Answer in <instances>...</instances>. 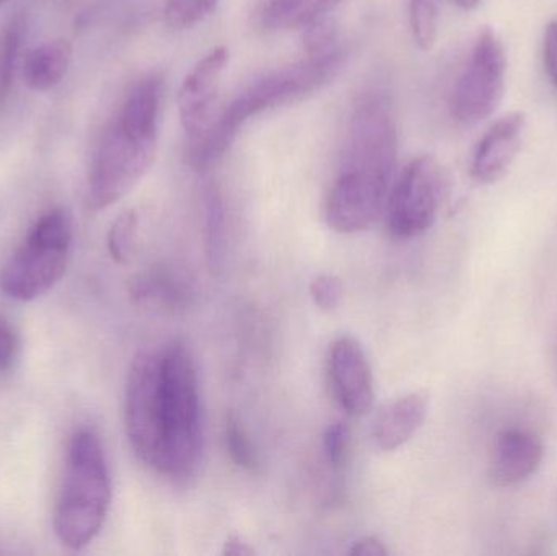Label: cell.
I'll return each instance as SVG.
<instances>
[{
    "label": "cell",
    "mask_w": 557,
    "mask_h": 556,
    "mask_svg": "<svg viewBox=\"0 0 557 556\" xmlns=\"http://www.w3.org/2000/svg\"><path fill=\"white\" fill-rule=\"evenodd\" d=\"M222 554L228 556H251L255 555L253 548L248 545V542H245L244 539L238 538V535H232L225 541L224 551Z\"/></svg>",
    "instance_id": "f546056e"
},
{
    "label": "cell",
    "mask_w": 557,
    "mask_h": 556,
    "mask_svg": "<svg viewBox=\"0 0 557 556\" xmlns=\"http://www.w3.org/2000/svg\"><path fill=\"white\" fill-rule=\"evenodd\" d=\"M191 284L173 268L160 267L140 274L133 283V296L140 302L178 309L188 304Z\"/></svg>",
    "instance_id": "2e32d148"
},
{
    "label": "cell",
    "mask_w": 557,
    "mask_h": 556,
    "mask_svg": "<svg viewBox=\"0 0 557 556\" xmlns=\"http://www.w3.org/2000/svg\"><path fill=\"white\" fill-rule=\"evenodd\" d=\"M20 339L12 323L0 316V372H9L18 359Z\"/></svg>",
    "instance_id": "4316f807"
},
{
    "label": "cell",
    "mask_w": 557,
    "mask_h": 556,
    "mask_svg": "<svg viewBox=\"0 0 557 556\" xmlns=\"http://www.w3.org/2000/svg\"><path fill=\"white\" fill-rule=\"evenodd\" d=\"M124 423L134 454L160 473L163 460L160 353L139 351L134 356L124 392Z\"/></svg>",
    "instance_id": "52a82bcc"
},
{
    "label": "cell",
    "mask_w": 557,
    "mask_h": 556,
    "mask_svg": "<svg viewBox=\"0 0 557 556\" xmlns=\"http://www.w3.org/2000/svg\"><path fill=\"white\" fill-rule=\"evenodd\" d=\"M162 84L140 78L98 140L88 172V201L97 211L129 195L146 176L159 149Z\"/></svg>",
    "instance_id": "7a4b0ae2"
},
{
    "label": "cell",
    "mask_w": 557,
    "mask_h": 556,
    "mask_svg": "<svg viewBox=\"0 0 557 556\" xmlns=\"http://www.w3.org/2000/svg\"><path fill=\"white\" fill-rule=\"evenodd\" d=\"M72 62V45L64 38L49 39L26 52L23 81L35 91L58 87Z\"/></svg>",
    "instance_id": "9a60e30c"
},
{
    "label": "cell",
    "mask_w": 557,
    "mask_h": 556,
    "mask_svg": "<svg viewBox=\"0 0 557 556\" xmlns=\"http://www.w3.org/2000/svg\"><path fill=\"white\" fill-rule=\"evenodd\" d=\"M429 398L422 392L405 395L383 408L373 423V441L383 453H393L414 437L425 423Z\"/></svg>",
    "instance_id": "5bb4252c"
},
{
    "label": "cell",
    "mask_w": 557,
    "mask_h": 556,
    "mask_svg": "<svg viewBox=\"0 0 557 556\" xmlns=\"http://www.w3.org/2000/svg\"><path fill=\"white\" fill-rule=\"evenodd\" d=\"M447 193V175L435 157L412 160L389 191L388 231L396 238H412L434 225Z\"/></svg>",
    "instance_id": "ba28073f"
},
{
    "label": "cell",
    "mask_w": 557,
    "mask_h": 556,
    "mask_svg": "<svg viewBox=\"0 0 557 556\" xmlns=\"http://www.w3.org/2000/svg\"><path fill=\"white\" fill-rule=\"evenodd\" d=\"M107 454L94 430L82 428L69 444L64 480L54 509V532L72 551L88 547L103 529L111 506Z\"/></svg>",
    "instance_id": "277c9868"
},
{
    "label": "cell",
    "mask_w": 557,
    "mask_h": 556,
    "mask_svg": "<svg viewBox=\"0 0 557 556\" xmlns=\"http://www.w3.org/2000/svg\"><path fill=\"white\" fill-rule=\"evenodd\" d=\"M160 388L163 413L160 475L173 482H188L198 472L205 440L198 369L191 349L180 339L160 353Z\"/></svg>",
    "instance_id": "5b68a950"
},
{
    "label": "cell",
    "mask_w": 557,
    "mask_h": 556,
    "mask_svg": "<svg viewBox=\"0 0 557 556\" xmlns=\"http://www.w3.org/2000/svg\"><path fill=\"white\" fill-rule=\"evenodd\" d=\"M543 61L546 72L557 88V22L548 23L543 36Z\"/></svg>",
    "instance_id": "83f0119b"
},
{
    "label": "cell",
    "mask_w": 557,
    "mask_h": 556,
    "mask_svg": "<svg viewBox=\"0 0 557 556\" xmlns=\"http://www.w3.org/2000/svg\"><path fill=\"white\" fill-rule=\"evenodd\" d=\"M341 62L343 52L337 48L326 54L307 55L251 82L224 110L215 113L205 133L189 139L186 157L193 169L206 170L221 160L251 116L294 103L323 87L339 71Z\"/></svg>",
    "instance_id": "3957f363"
},
{
    "label": "cell",
    "mask_w": 557,
    "mask_h": 556,
    "mask_svg": "<svg viewBox=\"0 0 557 556\" xmlns=\"http://www.w3.org/2000/svg\"><path fill=\"white\" fill-rule=\"evenodd\" d=\"M341 0H268L263 23L276 32L305 28L333 12Z\"/></svg>",
    "instance_id": "e0dca14e"
},
{
    "label": "cell",
    "mask_w": 557,
    "mask_h": 556,
    "mask_svg": "<svg viewBox=\"0 0 557 556\" xmlns=\"http://www.w3.org/2000/svg\"><path fill=\"white\" fill-rule=\"evenodd\" d=\"M3 2H5V0H0V3H3Z\"/></svg>",
    "instance_id": "1f68e13d"
},
{
    "label": "cell",
    "mask_w": 557,
    "mask_h": 556,
    "mask_svg": "<svg viewBox=\"0 0 557 556\" xmlns=\"http://www.w3.org/2000/svg\"><path fill=\"white\" fill-rule=\"evenodd\" d=\"M525 129L527 118L520 111L497 120L481 137L474 150L471 162L473 178L483 185H491L503 178L522 149Z\"/></svg>",
    "instance_id": "7c38bea8"
},
{
    "label": "cell",
    "mask_w": 557,
    "mask_h": 556,
    "mask_svg": "<svg viewBox=\"0 0 557 556\" xmlns=\"http://www.w3.org/2000/svg\"><path fill=\"white\" fill-rule=\"evenodd\" d=\"M310 296L318 309L333 312L343 300V281L334 274H320L311 281Z\"/></svg>",
    "instance_id": "484cf974"
},
{
    "label": "cell",
    "mask_w": 557,
    "mask_h": 556,
    "mask_svg": "<svg viewBox=\"0 0 557 556\" xmlns=\"http://www.w3.org/2000/svg\"><path fill=\"white\" fill-rule=\"evenodd\" d=\"M206 248L212 270H221L225 255L224 211L221 201L212 196L208 208V231H206Z\"/></svg>",
    "instance_id": "603a6c76"
},
{
    "label": "cell",
    "mask_w": 557,
    "mask_h": 556,
    "mask_svg": "<svg viewBox=\"0 0 557 556\" xmlns=\"http://www.w3.org/2000/svg\"><path fill=\"white\" fill-rule=\"evenodd\" d=\"M457 2V5L460 7V9L468 10H474L478 5H480L481 0H455Z\"/></svg>",
    "instance_id": "4dcf8cb0"
},
{
    "label": "cell",
    "mask_w": 557,
    "mask_h": 556,
    "mask_svg": "<svg viewBox=\"0 0 557 556\" xmlns=\"http://www.w3.org/2000/svg\"><path fill=\"white\" fill-rule=\"evenodd\" d=\"M326 378L331 395L349 415H363L372 407V369L362 345L352 336L331 343L326 356Z\"/></svg>",
    "instance_id": "30bf717a"
},
{
    "label": "cell",
    "mask_w": 557,
    "mask_h": 556,
    "mask_svg": "<svg viewBox=\"0 0 557 556\" xmlns=\"http://www.w3.org/2000/svg\"><path fill=\"white\" fill-rule=\"evenodd\" d=\"M543 444L532 431L509 428L497 436L491 459L490 475L494 485L513 486L539 472L543 462Z\"/></svg>",
    "instance_id": "4fadbf2b"
},
{
    "label": "cell",
    "mask_w": 557,
    "mask_h": 556,
    "mask_svg": "<svg viewBox=\"0 0 557 556\" xmlns=\"http://www.w3.org/2000/svg\"><path fill=\"white\" fill-rule=\"evenodd\" d=\"M139 215L136 211L121 212L108 232V251L117 264H127L136 250Z\"/></svg>",
    "instance_id": "ac0fdd59"
},
{
    "label": "cell",
    "mask_w": 557,
    "mask_h": 556,
    "mask_svg": "<svg viewBox=\"0 0 557 556\" xmlns=\"http://www.w3.org/2000/svg\"><path fill=\"white\" fill-rule=\"evenodd\" d=\"M304 48L307 55H321L337 49V29L326 16L305 26Z\"/></svg>",
    "instance_id": "cb8c5ba5"
},
{
    "label": "cell",
    "mask_w": 557,
    "mask_h": 556,
    "mask_svg": "<svg viewBox=\"0 0 557 556\" xmlns=\"http://www.w3.org/2000/svg\"><path fill=\"white\" fill-rule=\"evenodd\" d=\"M231 61L227 46L211 49L183 81L178 94L180 121L189 139L205 133L218 108L222 75Z\"/></svg>",
    "instance_id": "8fae6325"
},
{
    "label": "cell",
    "mask_w": 557,
    "mask_h": 556,
    "mask_svg": "<svg viewBox=\"0 0 557 556\" xmlns=\"http://www.w3.org/2000/svg\"><path fill=\"white\" fill-rule=\"evenodd\" d=\"M398 133L383 97H367L354 108L343 166L334 178L324 219L334 232L357 234L382 214L395 175Z\"/></svg>",
    "instance_id": "6da1fadb"
},
{
    "label": "cell",
    "mask_w": 557,
    "mask_h": 556,
    "mask_svg": "<svg viewBox=\"0 0 557 556\" xmlns=\"http://www.w3.org/2000/svg\"><path fill=\"white\" fill-rule=\"evenodd\" d=\"M349 555L352 556H386L388 555V551H386L385 545H383L382 541H379L376 538H363L360 541H357L356 544L352 545V548L349 551Z\"/></svg>",
    "instance_id": "f1b7e54d"
},
{
    "label": "cell",
    "mask_w": 557,
    "mask_h": 556,
    "mask_svg": "<svg viewBox=\"0 0 557 556\" xmlns=\"http://www.w3.org/2000/svg\"><path fill=\"white\" fill-rule=\"evenodd\" d=\"M506 51L499 36L484 28L451 95V114L458 123L473 126L496 111L506 88Z\"/></svg>",
    "instance_id": "9c48e42d"
},
{
    "label": "cell",
    "mask_w": 557,
    "mask_h": 556,
    "mask_svg": "<svg viewBox=\"0 0 557 556\" xmlns=\"http://www.w3.org/2000/svg\"><path fill=\"white\" fill-rule=\"evenodd\" d=\"M74 224L67 209L54 208L33 224L0 276L7 296L32 302L52 289L67 270Z\"/></svg>",
    "instance_id": "8992f818"
},
{
    "label": "cell",
    "mask_w": 557,
    "mask_h": 556,
    "mask_svg": "<svg viewBox=\"0 0 557 556\" xmlns=\"http://www.w3.org/2000/svg\"><path fill=\"white\" fill-rule=\"evenodd\" d=\"M412 38L421 51H431L438 38V0H409Z\"/></svg>",
    "instance_id": "d6986e66"
},
{
    "label": "cell",
    "mask_w": 557,
    "mask_h": 556,
    "mask_svg": "<svg viewBox=\"0 0 557 556\" xmlns=\"http://www.w3.org/2000/svg\"><path fill=\"white\" fill-rule=\"evenodd\" d=\"M23 32H25V23L20 15L13 16L3 32L2 45H0V98L7 97L9 94L20 46L23 41Z\"/></svg>",
    "instance_id": "7402d4cb"
},
{
    "label": "cell",
    "mask_w": 557,
    "mask_h": 556,
    "mask_svg": "<svg viewBox=\"0 0 557 556\" xmlns=\"http://www.w3.org/2000/svg\"><path fill=\"white\" fill-rule=\"evenodd\" d=\"M221 0H166L163 16L173 29H189L205 22Z\"/></svg>",
    "instance_id": "44dd1931"
},
{
    "label": "cell",
    "mask_w": 557,
    "mask_h": 556,
    "mask_svg": "<svg viewBox=\"0 0 557 556\" xmlns=\"http://www.w3.org/2000/svg\"><path fill=\"white\" fill-rule=\"evenodd\" d=\"M350 447V431L346 423L336 421L330 424L323 434V450L327 464L333 469H341L346 464Z\"/></svg>",
    "instance_id": "d4e9b609"
},
{
    "label": "cell",
    "mask_w": 557,
    "mask_h": 556,
    "mask_svg": "<svg viewBox=\"0 0 557 556\" xmlns=\"http://www.w3.org/2000/svg\"><path fill=\"white\" fill-rule=\"evenodd\" d=\"M225 449L228 456L234 460L235 466L247 472H257L260 469V457L251 443L240 420L234 413L228 415L224 424Z\"/></svg>",
    "instance_id": "ffe728a7"
}]
</instances>
